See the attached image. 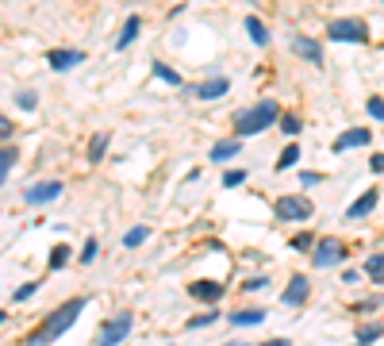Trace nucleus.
<instances>
[{"instance_id":"obj_37","label":"nucleus","mask_w":384,"mask_h":346,"mask_svg":"<svg viewBox=\"0 0 384 346\" xmlns=\"http://www.w3.org/2000/svg\"><path fill=\"white\" fill-rule=\"evenodd\" d=\"M8 135H12V120L8 115H0V139H8Z\"/></svg>"},{"instance_id":"obj_2","label":"nucleus","mask_w":384,"mask_h":346,"mask_svg":"<svg viewBox=\"0 0 384 346\" xmlns=\"http://www.w3.org/2000/svg\"><path fill=\"white\" fill-rule=\"evenodd\" d=\"M277 115H281V108H277V100H261V104L246 108L243 115H238V135H261L265 127L277 124Z\"/></svg>"},{"instance_id":"obj_32","label":"nucleus","mask_w":384,"mask_h":346,"mask_svg":"<svg viewBox=\"0 0 384 346\" xmlns=\"http://www.w3.org/2000/svg\"><path fill=\"white\" fill-rule=\"evenodd\" d=\"M369 115H373V120H384V100L381 97H369Z\"/></svg>"},{"instance_id":"obj_29","label":"nucleus","mask_w":384,"mask_h":346,"mask_svg":"<svg viewBox=\"0 0 384 346\" xmlns=\"http://www.w3.org/2000/svg\"><path fill=\"white\" fill-rule=\"evenodd\" d=\"M96 254H101V242L89 239V242H85V250H81V262H85V265H92V262H96Z\"/></svg>"},{"instance_id":"obj_11","label":"nucleus","mask_w":384,"mask_h":346,"mask_svg":"<svg viewBox=\"0 0 384 346\" xmlns=\"http://www.w3.org/2000/svg\"><path fill=\"white\" fill-rule=\"evenodd\" d=\"M46 62H51V69H73V66H81L85 62V54L81 50H51V54H46Z\"/></svg>"},{"instance_id":"obj_9","label":"nucleus","mask_w":384,"mask_h":346,"mask_svg":"<svg viewBox=\"0 0 384 346\" xmlns=\"http://www.w3.org/2000/svg\"><path fill=\"white\" fill-rule=\"evenodd\" d=\"M189 297L204 300V304H219V297H223V285H219V281H192V285H189Z\"/></svg>"},{"instance_id":"obj_20","label":"nucleus","mask_w":384,"mask_h":346,"mask_svg":"<svg viewBox=\"0 0 384 346\" xmlns=\"http://www.w3.org/2000/svg\"><path fill=\"white\" fill-rule=\"evenodd\" d=\"M69 258H73V250H69V247H66V242H58V247H54V250H51V258H46V265H51V270H54V273H58V270H62V265H66V262H69Z\"/></svg>"},{"instance_id":"obj_38","label":"nucleus","mask_w":384,"mask_h":346,"mask_svg":"<svg viewBox=\"0 0 384 346\" xmlns=\"http://www.w3.org/2000/svg\"><path fill=\"white\" fill-rule=\"evenodd\" d=\"M369 170H373V173H381V170H384V158H381V154H373V162H369Z\"/></svg>"},{"instance_id":"obj_24","label":"nucleus","mask_w":384,"mask_h":346,"mask_svg":"<svg viewBox=\"0 0 384 346\" xmlns=\"http://www.w3.org/2000/svg\"><path fill=\"white\" fill-rule=\"evenodd\" d=\"M104 154H108V135H96L92 147H89V162H101Z\"/></svg>"},{"instance_id":"obj_33","label":"nucleus","mask_w":384,"mask_h":346,"mask_svg":"<svg viewBox=\"0 0 384 346\" xmlns=\"http://www.w3.org/2000/svg\"><path fill=\"white\" fill-rule=\"evenodd\" d=\"M219 320V312H204V315H196V320H189V327H208V323H216Z\"/></svg>"},{"instance_id":"obj_18","label":"nucleus","mask_w":384,"mask_h":346,"mask_svg":"<svg viewBox=\"0 0 384 346\" xmlns=\"http://www.w3.org/2000/svg\"><path fill=\"white\" fill-rule=\"evenodd\" d=\"M139 16H131V19H127V24H123V31H119V39H116V50H127V47H131V42L134 39H139Z\"/></svg>"},{"instance_id":"obj_8","label":"nucleus","mask_w":384,"mask_h":346,"mask_svg":"<svg viewBox=\"0 0 384 346\" xmlns=\"http://www.w3.org/2000/svg\"><path fill=\"white\" fill-rule=\"evenodd\" d=\"M369 139H373L369 127H350L346 135H338V139L331 142V150L334 154H342V150H350V147H369Z\"/></svg>"},{"instance_id":"obj_3","label":"nucleus","mask_w":384,"mask_h":346,"mask_svg":"<svg viewBox=\"0 0 384 346\" xmlns=\"http://www.w3.org/2000/svg\"><path fill=\"white\" fill-rule=\"evenodd\" d=\"M131 327H134V315L131 312L112 315V320L101 327V335H96V346H119L127 335H131Z\"/></svg>"},{"instance_id":"obj_28","label":"nucleus","mask_w":384,"mask_h":346,"mask_svg":"<svg viewBox=\"0 0 384 346\" xmlns=\"http://www.w3.org/2000/svg\"><path fill=\"white\" fill-rule=\"evenodd\" d=\"M16 104L24 108V112H35V108H39V97H35V92H16Z\"/></svg>"},{"instance_id":"obj_22","label":"nucleus","mask_w":384,"mask_h":346,"mask_svg":"<svg viewBox=\"0 0 384 346\" xmlns=\"http://www.w3.org/2000/svg\"><path fill=\"white\" fill-rule=\"evenodd\" d=\"M296 162H300V147H296V142H288V147H284V154L277 158V170H293Z\"/></svg>"},{"instance_id":"obj_16","label":"nucleus","mask_w":384,"mask_h":346,"mask_svg":"<svg viewBox=\"0 0 384 346\" xmlns=\"http://www.w3.org/2000/svg\"><path fill=\"white\" fill-rule=\"evenodd\" d=\"M261 320H265V312H261V308H243V312H234V315H231L234 327H258Z\"/></svg>"},{"instance_id":"obj_17","label":"nucleus","mask_w":384,"mask_h":346,"mask_svg":"<svg viewBox=\"0 0 384 346\" xmlns=\"http://www.w3.org/2000/svg\"><path fill=\"white\" fill-rule=\"evenodd\" d=\"M246 35L254 39V47H269V31L258 16H246Z\"/></svg>"},{"instance_id":"obj_25","label":"nucleus","mask_w":384,"mask_h":346,"mask_svg":"<svg viewBox=\"0 0 384 346\" xmlns=\"http://www.w3.org/2000/svg\"><path fill=\"white\" fill-rule=\"evenodd\" d=\"M146 235H150V227H131L123 235V247H142V242H146Z\"/></svg>"},{"instance_id":"obj_19","label":"nucleus","mask_w":384,"mask_h":346,"mask_svg":"<svg viewBox=\"0 0 384 346\" xmlns=\"http://www.w3.org/2000/svg\"><path fill=\"white\" fill-rule=\"evenodd\" d=\"M19 162V150L16 147H0V185L8 181V173H12V165Z\"/></svg>"},{"instance_id":"obj_15","label":"nucleus","mask_w":384,"mask_h":346,"mask_svg":"<svg viewBox=\"0 0 384 346\" xmlns=\"http://www.w3.org/2000/svg\"><path fill=\"white\" fill-rule=\"evenodd\" d=\"M238 150H243V142L238 139H227V142H216V147H211V162H231L234 154H238Z\"/></svg>"},{"instance_id":"obj_13","label":"nucleus","mask_w":384,"mask_h":346,"mask_svg":"<svg viewBox=\"0 0 384 346\" xmlns=\"http://www.w3.org/2000/svg\"><path fill=\"white\" fill-rule=\"evenodd\" d=\"M304 300H308V277H304V273H296V277L288 281V288H284V304L300 308Z\"/></svg>"},{"instance_id":"obj_34","label":"nucleus","mask_w":384,"mask_h":346,"mask_svg":"<svg viewBox=\"0 0 384 346\" xmlns=\"http://www.w3.org/2000/svg\"><path fill=\"white\" fill-rule=\"evenodd\" d=\"M243 288H246V293H261V288H269V281H265V277H250Z\"/></svg>"},{"instance_id":"obj_5","label":"nucleus","mask_w":384,"mask_h":346,"mask_svg":"<svg viewBox=\"0 0 384 346\" xmlns=\"http://www.w3.org/2000/svg\"><path fill=\"white\" fill-rule=\"evenodd\" d=\"M273 212H277V220H308L315 208H311L308 197H277Z\"/></svg>"},{"instance_id":"obj_27","label":"nucleus","mask_w":384,"mask_h":346,"mask_svg":"<svg viewBox=\"0 0 384 346\" xmlns=\"http://www.w3.org/2000/svg\"><path fill=\"white\" fill-rule=\"evenodd\" d=\"M376 338H381V327H376V323H369V327L358 331V346H369V343H376Z\"/></svg>"},{"instance_id":"obj_1","label":"nucleus","mask_w":384,"mask_h":346,"mask_svg":"<svg viewBox=\"0 0 384 346\" xmlns=\"http://www.w3.org/2000/svg\"><path fill=\"white\" fill-rule=\"evenodd\" d=\"M85 312V297H73V300H66L62 308H54L51 315H46V323H42L39 331L31 335V346H46V343H58L62 335H66L69 327L77 323V315Z\"/></svg>"},{"instance_id":"obj_14","label":"nucleus","mask_w":384,"mask_h":346,"mask_svg":"<svg viewBox=\"0 0 384 346\" xmlns=\"http://www.w3.org/2000/svg\"><path fill=\"white\" fill-rule=\"evenodd\" d=\"M227 89H231V81H227V77H211V81L196 85V97H200V100H211V97H223Z\"/></svg>"},{"instance_id":"obj_26","label":"nucleus","mask_w":384,"mask_h":346,"mask_svg":"<svg viewBox=\"0 0 384 346\" xmlns=\"http://www.w3.org/2000/svg\"><path fill=\"white\" fill-rule=\"evenodd\" d=\"M35 293H39V281H27V285H19L16 293H12V300H16V304H24V300H31Z\"/></svg>"},{"instance_id":"obj_7","label":"nucleus","mask_w":384,"mask_h":346,"mask_svg":"<svg viewBox=\"0 0 384 346\" xmlns=\"http://www.w3.org/2000/svg\"><path fill=\"white\" fill-rule=\"evenodd\" d=\"M54 197H62V181H35V185H27V192H24V200L31 208L51 204Z\"/></svg>"},{"instance_id":"obj_23","label":"nucleus","mask_w":384,"mask_h":346,"mask_svg":"<svg viewBox=\"0 0 384 346\" xmlns=\"http://www.w3.org/2000/svg\"><path fill=\"white\" fill-rule=\"evenodd\" d=\"M150 74H154V77H162L166 85H181V74H177V69H169L166 62H154V66H150Z\"/></svg>"},{"instance_id":"obj_30","label":"nucleus","mask_w":384,"mask_h":346,"mask_svg":"<svg viewBox=\"0 0 384 346\" xmlns=\"http://www.w3.org/2000/svg\"><path fill=\"white\" fill-rule=\"evenodd\" d=\"M281 131H284V135H300V115H284V120H281Z\"/></svg>"},{"instance_id":"obj_40","label":"nucleus","mask_w":384,"mask_h":346,"mask_svg":"<svg viewBox=\"0 0 384 346\" xmlns=\"http://www.w3.org/2000/svg\"><path fill=\"white\" fill-rule=\"evenodd\" d=\"M4 323H8V312H0V327H4Z\"/></svg>"},{"instance_id":"obj_12","label":"nucleus","mask_w":384,"mask_h":346,"mask_svg":"<svg viewBox=\"0 0 384 346\" xmlns=\"http://www.w3.org/2000/svg\"><path fill=\"white\" fill-rule=\"evenodd\" d=\"M293 50H296L300 58H308L311 66H319V62H323V47H319L315 39H308V35H296V39H293Z\"/></svg>"},{"instance_id":"obj_10","label":"nucleus","mask_w":384,"mask_h":346,"mask_svg":"<svg viewBox=\"0 0 384 346\" xmlns=\"http://www.w3.org/2000/svg\"><path fill=\"white\" fill-rule=\"evenodd\" d=\"M376 204H381V189H369V192H361V197L354 200L350 212H346V215H350V220H365V215L373 212Z\"/></svg>"},{"instance_id":"obj_36","label":"nucleus","mask_w":384,"mask_h":346,"mask_svg":"<svg viewBox=\"0 0 384 346\" xmlns=\"http://www.w3.org/2000/svg\"><path fill=\"white\" fill-rule=\"evenodd\" d=\"M300 185H304V189H311V185H319V173H300Z\"/></svg>"},{"instance_id":"obj_4","label":"nucleus","mask_w":384,"mask_h":346,"mask_svg":"<svg viewBox=\"0 0 384 346\" xmlns=\"http://www.w3.org/2000/svg\"><path fill=\"white\" fill-rule=\"evenodd\" d=\"M326 35H331L334 42H354V47L369 42V27L361 24V19H334V24L326 27Z\"/></svg>"},{"instance_id":"obj_31","label":"nucleus","mask_w":384,"mask_h":346,"mask_svg":"<svg viewBox=\"0 0 384 346\" xmlns=\"http://www.w3.org/2000/svg\"><path fill=\"white\" fill-rule=\"evenodd\" d=\"M243 181H246V170H231V173L223 177V185H227V189H238Z\"/></svg>"},{"instance_id":"obj_6","label":"nucleus","mask_w":384,"mask_h":346,"mask_svg":"<svg viewBox=\"0 0 384 346\" xmlns=\"http://www.w3.org/2000/svg\"><path fill=\"white\" fill-rule=\"evenodd\" d=\"M342 254H346V247L338 239H319L315 242V258H311V262H315V270H331V265L342 262Z\"/></svg>"},{"instance_id":"obj_35","label":"nucleus","mask_w":384,"mask_h":346,"mask_svg":"<svg viewBox=\"0 0 384 346\" xmlns=\"http://www.w3.org/2000/svg\"><path fill=\"white\" fill-rule=\"evenodd\" d=\"M311 242H315V239H311V235H296V239H293V247H296V250H308Z\"/></svg>"},{"instance_id":"obj_39","label":"nucleus","mask_w":384,"mask_h":346,"mask_svg":"<svg viewBox=\"0 0 384 346\" xmlns=\"http://www.w3.org/2000/svg\"><path fill=\"white\" fill-rule=\"evenodd\" d=\"M261 346H293L288 338H269V343H261Z\"/></svg>"},{"instance_id":"obj_21","label":"nucleus","mask_w":384,"mask_h":346,"mask_svg":"<svg viewBox=\"0 0 384 346\" xmlns=\"http://www.w3.org/2000/svg\"><path fill=\"white\" fill-rule=\"evenodd\" d=\"M365 277L373 281V285H381V281H384V258H381V254H373V258L365 262Z\"/></svg>"}]
</instances>
